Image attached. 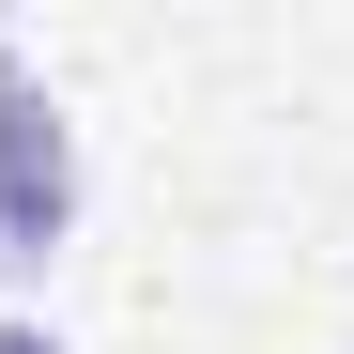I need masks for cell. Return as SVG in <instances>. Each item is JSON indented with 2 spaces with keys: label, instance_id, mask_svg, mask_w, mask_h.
<instances>
[{
  "label": "cell",
  "instance_id": "6da1fadb",
  "mask_svg": "<svg viewBox=\"0 0 354 354\" xmlns=\"http://www.w3.org/2000/svg\"><path fill=\"white\" fill-rule=\"evenodd\" d=\"M77 231V124L16 46H0V277H46Z\"/></svg>",
  "mask_w": 354,
  "mask_h": 354
},
{
  "label": "cell",
  "instance_id": "7a4b0ae2",
  "mask_svg": "<svg viewBox=\"0 0 354 354\" xmlns=\"http://www.w3.org/2000/svg\"><path fill=\"white\" fill-rule=\"evenodd\" d=\"M0 354H62V324H46V308H0Z\"/></svg>",
  "mask_w": 354,
  "mask_h": 354
}]
</instances>
